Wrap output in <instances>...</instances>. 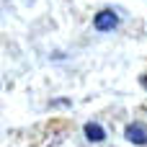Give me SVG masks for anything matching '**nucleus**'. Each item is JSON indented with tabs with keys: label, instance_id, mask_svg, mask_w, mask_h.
Masks as SVG:
<instances>
[{
	"label": "nucleus",
	"instance_id": "2",
	"mask_svg": "<svg viewBox=\"0 0 147 147\" xmlns=\"http://www.w3.org/2000/svg\"><path fill=\"white\" fill-rule=\"evenodd\" d=\"M124 134H127V140H129L132 145L147 147V127H145V124H137V121H134V124H129V127H127V132H124Z\"/></svg>",
	"mask_w": 147,
	"mask_h": 147
},
{
	"label": "nucleus",
	"instance_id": "4",
	"mask_svg": "<svg viewBox=\"0 0 147 147\" xmlns=\"http://www.w3.org/2000/svg\"><path fill=\"white\" fill-rule=\"evenodd\" d=\"M142 83H145V88H147V75H145V80H142Z\"/></svg>",
	"mask_w": 147,
	"mask_h": 147
},
{
	"label": "nucleus",
	"instance_id": "3",
	"mask_svg": "<svg viewBox=\"0 0 147 147\" xmlns=\"http://www.w3.org/2000/svg\"><path fill=\"white\" fill-rule=\"evenodd\" d=\"M85 137H88L90 142H103V140H106V132H103V127H101V124L88 121V124H85Z\"/></svg>",
	"mask_w": 147,
	"mask_h": 147
},
{
	"label": "nucleus",
	"instance_id": "1",
	"mask_svg": "<svg viewBox=\"0 0 147 147\" xmlns=\"http://www.w3.org/2000/svg\"><path fill=\"white\" fill-rule=\"evenodd\" d=\"M96 28L98 31H111V28H116L119 26V16L114 13V10H101L98 16H96Z\"/></svg>",
	"mask_w": 147,
	"mask_h": 147
}]
</instances>
